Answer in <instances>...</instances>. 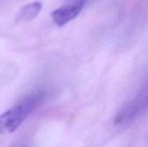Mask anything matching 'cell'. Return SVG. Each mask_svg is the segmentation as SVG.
I'll return each mask as SVG.
<instances>
[{"label": "cell", "instance_id": "1", "mask_svg": "<svg viewBox=\"0 0 148 147\" xmlns=\"http://www.w3.org/2000/svg\"><path fill=\"white\" fill-rule=\"evenodd\" d=\"M45 94L42 91L29 94L12 107L0 115V134L14 133L43 101Z\"/></svg>", "mask_w": 148, "mask_h": 147}, {"label": "cell", "instance_id": "2", "mask_svg": "<svg viewBox=\"0 0 148 147\" xmlns=\"http://www.w3.org/2000/svg\"><path fill=\"white\" fill-rule=\"evenodd\" d=\"M85 2V0H74L57 8L51 13L53 22L59 27L69 23L80 15L84 8Z\"/></svg>", "mask_w": 148, "mask_h": 147}, {"label": "cell", "instance_id": "3", "mask_svg": "<svg viewBox=\"0 0 148 147\" xmlns=\"http://www.w3.org/2000/svg\"><path fill=\"white\" fill-rule=\"evenodd\" d=\"M42 4L41 2H34L24 5L16 15L18 22H30L35 19L42 10Z\"/></svg>", "mask_w": 148, "mask_h": 147}]
</instances>
